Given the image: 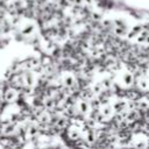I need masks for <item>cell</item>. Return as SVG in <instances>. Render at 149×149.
Returning a JSON list of instances; mask_svg holds the SVG:
<instances>
[{"mask_svg": "<svg viewBox=\"0 0 149 149\" xmlns=\"http://www.w3.org/2000/svg\"><path fill=\"white\" fill-rule=\"evenodd\" d=\"M134 90H136L140 94H149V77L146 76L141 70L136 71Z\"/></svg>", "mask_w": 149, "mask_h": 149, "instance_id": "obj_1", "label": "cell"}]
</instances>
